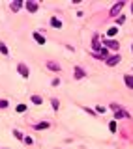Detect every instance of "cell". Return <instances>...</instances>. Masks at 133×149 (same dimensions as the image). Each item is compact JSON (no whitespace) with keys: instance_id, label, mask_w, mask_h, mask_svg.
I'll list each match as a JSON object with an SVG mask.
<instances>
[{"instance_id":"6da1fadb","label":"cell","mask_w":133,"mask_h":149,"mask_svg":"<svg viewBox=\"0 0 133 149\" xmlns=\"http://www.w3.org/2000/svg\"><path fill=\"white\" fill-rule=\"evenodd\" d=\"M17 71L21 73V77H25V78H28V74H30V69L26 67L25 64H19V65H17Z\"/></svg>"},{"instance_id":"7a4b0ae2","label":"cell","mask_w":133,"mask_h":149,"mask_svg":"<svg viewBox=\"0 0 133 149\" xmlns=\"http://www.w3.org/2000/svg\"><path fill=\"white\" fill-rule=\"evenodd\" d=\"M124 7V2H118V4H114V6L111 7V17H116V15L120 13V9Z\"/></svg>"},{"instance_id":"3957f363","label":"cell","mask_w":133,"mask_h":149,"mask_svg":"<svg viewBox=\"0 0 133 149\" xmlns=\"http://www.w3.org/2000/svg\"><path fill=\"white\" fill-rule=\"evenodd\" d=\"M122 60V58L118 56V54H114V56H111V58H107V65H116L118 62Z\"/></svg>"},{"instance_id":"277c9868","label":"cell","mask_w":133,"mask_h":149,"mask_svg":"<svg viewBox=\"0 0 133 149\" xmlns=\"http://www.w3.org/2000/svg\"><path fill=\"white\" fill-rule=\"evenodd\" d=\"M120 117H126V119H128V117H130V114H128V112H124V110H120V108H118V110L114 112V119H120Z\"/></svg>"},{"instance_id":"5b68a950","label":"cell","mask_w":133,"mask_h":149,"mask_svg":"<svg viewBox=\"0 0 133 149\" xmlns=\"http://www.w3.org/2000/svg\"><path fill=\"white\" fill-rule=\"evenodd\" d=\"M51 26H53V28H62V21L56 19V17H51Z\"/></svg>"},{"instance_id":"8992f818","label":"cell","mask_w":133,"mask_h":149,"mask_svg":"<svg viewBox=\"0 0 133 149\" xmlns=\"http://www.w3.org/2000/svg\"><path fill=\"white\" fill-rule=\"evenodd\" d=\"M26 9H28L30 13H36V11H38V4L36 2H26Z\"/></svg>"},{"instance_id":"52a82bcc","label":"cell","mask_w":133,"mask_h":149,"mask_svg":"<svg viewBox=\"0 0 133 149\" xmlns=\"http://www.w3.org/2000/svg\"><path fill=\"white\" fill-rule=\"evenodd\" d=\"M32 36H34V39H36V41H38V43H40V45H45V37H43V36H41V34H40V32H34V34H32Z\"/></svg>"},{"instance_id":"ba28073f","label":"cell","mask_w":133,"mask_h":149,"mask_svg":"<svg viewBox=\"0 0 133 149\" xmlns=\"http://www.w3.org/2000/svg\"><path fill=\"white\" fill-rule=\"evenodd\" d=\"M47 67H49L51 69V71H60V65H58V64H54V62H47Z\"/></svg>"},{"instance_id":"9c48e42d","label":"cell","mask_w":133,"mask_h":149,"mask_svg":"<svg viewBox=\"0 0 133 149\" xmlns=\"http://www.w3.org/2000/svg\"><path fill=\"white\" fill-rule=\"evenodd\" d=\"M124 82L128 84V88L133 89V77H131V74H126V77H124Z\"/></svg>"},{"instance_id":"30bf717a","label":"cell","mask_w":133,"mask_h":149,"mask_svg":"<svg viewBox=\"0 0 133 149\" xmlns=\"http://www.w3.org/2000/svg\"><path fill=\"white\" fill-rule=\"evenodd\" d=\"M103 45H107L109 49H118V47H120V45H118V41H105Z\"/></svg>"},{"instance_id":"8fae6325","label":"cell","mask_w":133,"mask_h":149,"mask_svg":"<svg viewBox=\"0 0 133 149\" xmlns=\"http://www.w3.org/2000/svg\"><path fill=\"white\" fill-rule=\"evenodd\" d=\"M34 129H36V131H43V129H49V123H47V121H43V123H38Z\"/></svg>"},{"instance_id":"7c38bea8","label":"cell","mask_w":133,"mask_h":149,"mask_svg":"<svg viewBox=\"0 0 133 149\" xmlns=\"http://www.w3.org/2000/svg\"><path fill=\"white\" fill-rule=\"evenodd\" d=\"M107 34H109L111 37H112V36H116V34H118V26H111V28L107 30Z\"/></svg>"},{"instance_id":"4fadbf2b","label":"cell","mask_w":133,"mask_h":149,"mask_svg":"<svg viewBox=\"0 0 133 149\" xmlns=\"http://www.w3.org/2000/svg\"><path fill=\"white\" fill-rule=\"evenodd\" d=\"M84 77V71L81 67H75V78H83Z\"/></svg>"},{"instance_id":"5bb4252c","label":"cell","mask_w":133,"mask_h":149,"mask_svg":"<svg viewBox=\"0 0 133 149\" xmlns=\"http://www.w3.org/2000/svg\"><path fill=\"white\" fill-rule=\"evenodd\" d=\"M30 101H32L34 104H41V97H38V95H32V99H30Z\"/></svg>"},{"instance_id":"9a60e30c","label":"cell","mask_w":133,"mask_h":149,"mask_svg":"<svg viewBox=\"0 0 133 149\" xmlns=\"http://www.w3.org/2000/svg\"><path fill=\"white\" fill-rule=\"evenodd\" d=\"M109 131H111V132H116V121H111V123H109Z\"/></svg>"},{"instance_id":"2e32d148","label":"cell","mask_w":133,"mask_h":149,"mask_svg":"<svg viewBox=\"0 0 133 149\" xmlns=\"http://www.w3.org/2000/svg\"><path fill=\"white\" fill-rule=\"evenodd\" d=\"M21 6H23L21 2H13V4H11V9H13V11H17V9H19V7H21Z\"/></svg>"},{"instance_id":"e0dca14e","label":"cell","mask_w":133,"mask_h":149,"mask_svg":"<svg viewBox=\"0 0 133 149\" xmlns=\"http://www.w3.org/2000/svg\"><path fill=\"white\" fill-rule=\"evenodd\" d=\"M0 52H2L4 56L8 54V49H6V45H4V43H0Z\"/></svg>"},{"instance_id":"ac0fdd59","label":"cell","mask_w":133,"mask_h":149,"mask_svg":"<svg viewBox=\"0 0 133 149\" xmlns=\"http://www.w3.org/2000/svg\"><path fill=\"white\" fill-rule=\"evenodd\" d=\"M51 103H53V110H58V106H60V103H58L56 99H53V101H51Z\"/></svg>"},{"instance_id":"d6986e66","label":"cell","mask_w":133,"mask_h":149,"mask_svg":"<svg viewBox=\"0 0 133 149\" xmlns=\"http://www.w3.org/2000/svg\"><path fill=\"white\" fill-rule=\"evenodd\" d=\"M13 134H15V138H19V140H25V136H23V132H19V131H13Z\"/></svg>"},{"instance_id":"ffe728a7","label":"cell","mask_w":133,"mask_h":149,"mask_svg":"<svg viewBox=\"0 0 133 149\" xmlns=\"http://www.w3.org/2000/svg\"><path fill=\"white\" fill-rule=\"evenodd\" d=\"M8 104H10V103H8V101L0 99V108H8Z\"/></svg>"},{"instance_id":"44dd1931","label":"cell","mask_w":133,"mask_h":149,"mask_svg":"<svg viewBox=\"0 0 133 149\" xmlns=\"http://www.w3.org/2000/svg\"><path fill=\"white\" fill-rule=\"evenodd\" d=\"M26 110V104H19L17 106V112H25Z\"/></svg>"},{"instance_id":"7402d4cb","label":"cell","mask_w":133,"mask_h":149,"mask_svg":"<svg viewBox=\"0 0 133 149\" xmlns=\"http://www.w3.org/2000/svg\"><path fill=\"white\" fill-rule=\"evenodd\" d=\"M23 142H25V144H28V146H30V144H32V138H30V136H25V140H23Z\"/></svg>"},{"instance_id":"603a6c76","label":"cell","mask_w":133,"mask_h":149,"mask_svg":"<svg viewBox=\"0 0 133 149\" xmlns=\"http://www.w3.org/2000/svg\"><path fill=\"white\" fill-rule=\"evenodd\" d=\"M131 11H133V4H131Z\"/></svg>"}]
</instances>
